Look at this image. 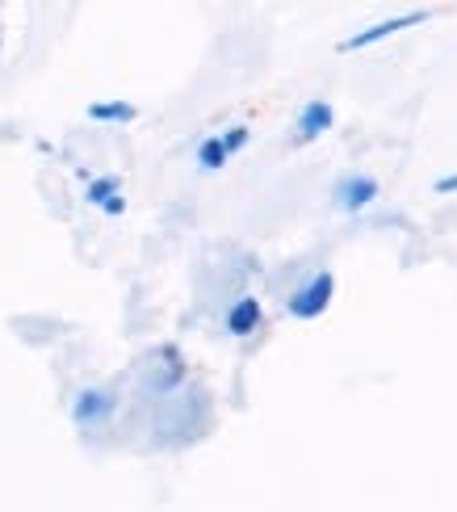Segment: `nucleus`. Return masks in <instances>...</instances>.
Masks as SVG:
<instances>
[{
    "instance_id": "1",
    "label": "nucleus",
    "mask_w": 457,
    "mask_h": 512,
    "mask_svg": "<svg viewBox=\"0 0 457 512\" xmlns=\"http://www.w3.org/2000/svg\"><path fill=\"white\" fill-rule=\"evenodd\" d=\"M332 298H336V277H332V269H315V273H307V277H302V282L290 290L286 311H290L294 319H319L323 311L332 307Z\"/></svg>"
},
{
    "instance_id": "2",
    "label": "nucleus",
    "mask_w": 457,
    "mask_h": 512,
    "mask_svg": "<svg viewBox=\"0 0 457 512\" xmlns=\"http://www.w3.org/2000/svg\"><path fill=\"white\" fill-rule=\"evenodd\" d=\"M424 21H428V9H411V13H399V17H386V21H378V26H365L357 34H348L340 42V51H365V47H374V42H382L390 34H403V30L424 26Z\"/></svg>"
},
{
    "instance_id": "3",
    "label": "nucleus",
    "mask_w": 457,
    "mask_h": 512,
    "mask_svg": "<svg viewBox=\"0 0 457 512\" xmlns=\"http://www.w3.org/2000/svg\"><path fill=\"white\" fill-rule=\"evenodd\" d=\"M378 198H382V185H378V177H369V173L340 177L336 181V194H332V202L344 210V215H361V210L374 206Z\"/></svg>"
},
{
    "instance_id": "4",
    "label": "nucleus",
    "mask_w": 457,
    "mask_h": 512,
    "mask_svg": "<svg viewBox=\"0 0 457 512\" xmlns=\"http://www.w3.org/2000/svg\"><path fill=\"white\" fill-rule=\"evenodd\" d=\"M118 408V399L110 391H101V387H84L76 399H72V416L76 424H84V429H93V424H105L114 416Z\"/></svg>"
},
{
    "instance_id": "5",
    "label": "nucleus",
    "mask_w": 457,
    "mask_h": 512,
    "mask_svg": "<svg viewBox=\"0 0 457 512\" xmlns=\"http://www.w3.org/2000/svg\"><path fill=\"white\" fill-rule=\"evenodd\" d=\"M336 126V110H332V101H307L298 110V118H294V139L298 143H311V139H319V135H328Z\"/></svg>"
},
{
    "instance_id": "6",
    "label": "nucleus",
    "mask_w": 457,
    "mask_h": 512,
    "mask_svg": "<svg viewBox=\"0 0 457 512\" xmlns=\"http://www.w3.org/2000/svg\"><path fill=\"white\" fill-rule=\"evenodd\" d=\"M223 324H227V332H231V336L244 340V336H252L260 324H265V307H260V298L239 294L235 303L227 307V319H223Z\"/></svg>"
},
{
    "instance_id": "7",
    "label": "nucleus",
    "mask_w": 457,
    "mask_h": 512,
    "mask_svg": "<svg viewBox=\"0 0 457 512\" xmlns=\"http://www.w3.org/2000/svg\"><path fill=\"white\" fill-rule=\"evenodd\" d=\"M135 105L130 101H93L89 105V118L93 122H135Z\"/></svg>"
},
{
    "instance_id": "8",
    "label": "nucleus",
    "mask_w": 457,
    "mask_h": 512,
    "mask_svg": "<svg viewBox=\"0 0 457 512\" xmlns=\"http://www.w3.org/2000/svg\"><path fill=\"white\" fill-rule=\"evenodd\" d=\"M227 160H231V156H227V147H223V139H219V135L202 139V147H198V168H206V173H219V168H223Z\"/></svg>"
},
{
    "instance_id": "9",
    "label": "nucleus",
    "mask_w": 457,
    "mask_h": 512,
    "mask_svg": "<svg viewBox=\"0 0 457 512\" xmlns=\"http://www.w3.org/2000/svg\"><path fill=\"white\" fill-rule=\"evenodd\" d=\"M118 189H122L118 177H97V181H89V189H84V202L105 206V202H114V198H118Z\"/></svg>"
},
{
    "instance_id": "10",
    "label": "nucleus",
    "mask_w": 457,
    "mask_h": 512,
    "mask_svg": "<svg viewBox=\"0 0 457 512\" xmlns=\"http://www.w3.org/2000/svg\"><path fill=\"white\" fill-rule=\"evenodd\" d=\"M248 135H252V131H248V126H244V122H239V126H231V131H223L219 139H223V147H227V156H235V152H239V147H244V143H248Z\"/></svg>"
},
{
    "instance_id": "11",
    "label": "nucleus",
    "mask_w": 457,
    "mask_h": 512,
    "mask_svg": "<svg viewBox=\"0 0 457 512\" xmlns=\"http://www.w3.org/2000/svg\"><path fill=\"white\" fill-rule=\"evenodd\" d=\"M432 189H437V194H457V173L437 177V181H432Z\"/></svg>"
},
{
    "instance_id": "12",
    "label": "nucleus",
    "mask_w": 457,
    "mask_h": 512,
    "mask_svg": "<svg viewBox=\"0 0 457 512\" xmlns=\"http://www.w3.org/2000/svg\"><path fill=\"white\" fill-rule=\"evenodd\" d=\"M101 210H105V215H122V210H126V198H122V194H118V198H114V202H105V206H101Z\"/></svg>"
}]
</instances>
